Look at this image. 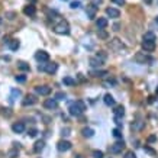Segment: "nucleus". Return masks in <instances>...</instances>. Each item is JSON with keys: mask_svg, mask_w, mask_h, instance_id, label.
<instances>
[{"mask_svg": "<svg viewBox=\"0 0 158 158\" xmlns=\"http://www.w3.org/2000/svg\"><path fill=\"white\" fill-rule=\"evenodd\" d=\"M86 110V103L83 102V100H77V102H72L70 103V107H68V113L71 115V116H81L83 113Z\"/></svg>", "mask_w": 158, "mask_h": 158, "instance_id": "obj_1", "label": "nucleus"}, {"mask_svg": "<svg viewBox=\"0 0 158 158\" xmlns=\"http://www.w3.org/2000/svg\"><path fill=\"white\" fill-rule=\"evenodd\" d=\"M54 32L58 35H68L70 33V25L66 19H61L58 23L54 25Z\"/></svg>", "mask_w": 158, "mask_h": 158, "instance_id": "obj_2", "label": "nucleus"}, {"mask_svg": "<svg viewBox=\"0 0 158 158\" xmlns=\"http://www.w3.org/2000/svg\"><path fill=\"white\" fill-rule=\"evenodd\" d=\"M133 59H135L138 64H150V62L154 61L152 57H150L148 54H145V52H136L135 57H133Z\"/></svg>", "mask_w": 158, "mask_h": 158, "instance_id": "obj_3", "label": "nucleus"}, {"mask_svg": "<svg viewBox=\"0 0 158 158\" xmlns=\"http://www.w3.org/2000/svg\"><path fill=\"white\" fill-rule=\"evenodd\" d=\"M123 148H125L123 141H118V142H115V144H112L109 146V152H110V154H120Z\"/></svg>", "mask_w": 158, "mask_h": 158, "instance_id": "obj_4", "label": "nucleus"}, {"mask_svg": "<svg viewBox=\"0 0 158 158\" xmlns=\"http://www.w3.org/2000/svg\"><path fill=\"white\" fill-rule=\"evenodd\" d=\"M110 48H112L113 51H122V49H125V45H123V42L118 38H115V39L110 41Z\"/></svg>", "mask_w": 158, "mask_h": 158, "instance_id": "obj_5", "label": "nucleus"}, {"mask_svg": "<svg viewBox=\"0 0 158 158\" xmlns=\"http://www.w3.org/2000/svg\"><path fill=\"white\" fill-rule=\"evenodd\" d=\"M36 102H38L36 96H33V94H26L25 99L22 100V105L23 106H32V105H35Z\"/></svg>", "mask_w": 158, "mask_h": 158, "instance_id": "obj_6", "label": "nucleus"}, {"mask_svg": "<svg viewBox=\"0 0 158 158\" xmlns=\"http://www.w3.org/2000/svg\"><path fill=\"white\" fill-rule=\"evenodd\" d=\"M35 92H36V94H39V96H48L51 93V87L49 86H36L35 87Z\"/></svg>", "mask_w": 158, "mask_h": 158, "instance_id": "obj_7", "label": "nucleus"}, {"mask_svg": "<svg viewBox=\"0 0 158 158\" xmlns=\"http://www.w3.org/2000/svg\"><path fill=\"white\" fill-rule=\"evenodd\" d=\"M96 13H97L96 5H89V6L86 7V15L89 19H94V18H96Z\"/></svg>", "mask_w": 158, "mask_h": 158, "instance_id": "obj_8", "label": "nucleus"}, {"mask_svg": "<svg viewBox=\"0 0 158 158\" xmlns=\"http://www.w3.org/2000/svg\"><path fill=\"white\" fill-rule=\"evenodd\" d=\"M44 107H45V109H49V110L57 109V107H58V100L57 99H46L45 102H44Z\"/></svg>", "mask_w": 158, "mask_h": 158, "instance_id": "obj_9", "label": "nucleus"}, {"mask_svg": "<svg viewBox=\"0 0 158 158\" xmlns=\"http://www.w3.org/2000/svg\"><path fill=\"white\" fill-rule=\"evenodd\" d=\"M57 150L61 152L68 151V150H71V142H68V141H59L58 144H57Z\"/></svg>", "mask_w": 158, "mask_h": 158, "instance_id": "obj_10", "label": "nucleus"}, {"mask_svg": "<svg viewBox=\"0 0 158 158\" xmlns=\"http://www.w3.org/2000/svg\"><path fill=\"white\" fill-rule=\"evenodd\" d=\"M35 58H36V61H39V62H48L49 61V55L45 51H38V52L35 54Z\"/></svg>", "mask_w": 158, "mask_h": 158, "instance_id": "obj_11", "label": "nucleus"}, {"mask_svg": "<svg viewBox=\"0 0 158 158\" xmlns=\"http://www.w3.org/2000/svg\"><path fill=\"white\" fill-rule=\"evenodd\" d=\"M12 131L15 133H22V132L25 131V123L23 122H16V123H13L12 125Z\"/></svg>", "mask_w": 158, "mask_h": 158, "instance_id": "obj_12", "label": "nucleus"}, {"mask_svg": "<svg viewBox=\"0 0 158 158\" xmlns=\"http://www.w3.org/2000/svg\"><path fill=\"white\" fill-rule=\"evenodd\" d=\"M57 70H58V64H55V62L45 64V72H48V74H54V72H57Z\"/></svg>", "mask_w": 158, "mask_h": 158, "instance_id": "obj_13", "label": "nucleus"}, {"mask_svg": "<svg viewBox=\"0 0 158 158\" xmlns=\"http://www.w3.org/2000/svg\"><path fill=\"white\" fill-rule=\"evenodd\" d=\"M106 15L110 16V18H113V19H116V18L120 16V12H119L118 9H115V7H107V9H106Z\"/></svg>", "mask_w": 158, "mask_h": 158, "instance_id": "obj_14", "label": "nucleus"}, {"mask_svg": "<svg viewBox=\"0 0 158 158\" xmlns=\"http://www.w3.org/2000/svg\"><path fill=\"white\" fill-rule=\"evenodd\" d=\"M142 48L145 49V52H152V51L155 49V42L144 41V42H142Z\"/></svg>", "mask_w": 158, "mask_h": 158, "instance_id": "obj_15", "label": "nucleus"}, {"mask_svg": "<svg viewBox=\"0 0 158 158\" xmlns=\"http://www.w3.org/2000/svg\"><path fill=\"white\" fill-rule=\"evenodd\" d=\"M23 13L26 15V16H35V13H36V9H35L33 5H29V6H25V9H23Z\"/></svg>", "mask_w": 158, "mask_h": 158, "instance_id": "obj_16", "label": "nucleus"}, {"mask_svg": "<svg viewBox=\"0 0 158 158\" xmlns=\"http://www.w3.org/2000/svg\"><path fill=\"white\" fill-rule=\"evenodd\" d=\"M90 66L94 67V68H99V67L103 66V61L99 59L97 57H92V58H90Z\"/></svg>", "mask_w": 158, "mask_h": 158, "instance_id": "obj_17", "label": "nucleus"}, {"mask_svg": "<svg viewBox=\"0 0 158 158\" xmlns=\"http://www.w3.org/2000/svg\"><path fill=\"white\" fill-rule=\"evenodd\" d=\"M113 113H115V118L122 119L123 118V115H125V109H123V106H118V107L113 110Z\"/></svg>", "mask_w": 158, "mask_h": 158, "instance_id": "obj_18", "label": "nucleus"}, {"mask_svg": "<svg viewBox=\"0 0 158 158\" xmlns=\"http://www.w3.org/2000/svg\"><path fill=\"white\" fill-rule=\"evenodd\" d=\"M44 148H45V142L44 141H36L35 145H33V151L35 152H41Z\"/></svg>", "mask_w": 158, "mask_h": 158, "instance_id": "obj_19", "label": "nucleus"}, {"mask_svg": "<svg viewBox=\"0 0 158 158\" xmlns=\"http://www.w3.org/2000/svg\"><path fill=\"white\" fill-rule=\"evenodd\" d=\"M96 25H97L99 29H105L107 26V19L106 18H99V19L96 20Z\"/></svg>", "mask_w": 158, "mask_h": 158, "instance_id": "obj_20", "label": "nucleus"}, {"mask_svg": "<svg viewBox=\"0 0 158 158\" xmlns=\"http://www.w3.org/2000/svg\"><path fill=\"white\" fill-rule=\"evenodd\" d=\"M157 36L154 32H145L144 33V41H150V42H155Z\"/></svg>", "mask_w": 158, "mask_h": 158, "instance_id": "obj_21", "label": "nucleus"}, {"mask_svg": "<svg viewBox=\"0 0 158 158\" xmlns=\"http://www.w3.org/2000/svg\"><path fill=\"white\" fill-rule=\"evenodd\" d=\"M105 103L107 106H115V99H113L112 94H105Z\"/></svg>", "mask_w": 158, "mask_h": 158, "instance_id": "obj_22", "label": "nucleus"}, {"mask_svg": "<svg viewBox=\"0 0 158 158\" xmlns=\"http://www.w3.org/2000/svg\"><path fill=\"white\" fill-rule=\"evenodd\" d=\"M81 133H83V136H86V138H92L93 135H94V131H93L92 128H84V129L81 131Z\"/></svg>", "mask_w": 158, "mask_h": 158, "instance_id": "obj_23", "label": "nucleus"}, {"mask_svg": "<svg viewBox=\"0 0 158 158\" xmlns=\"http://www.w3.org/2000/svg\"><path fill=\"white\" fill-rule=\"evenodd\" d=\"M19 46H20V44H19V41L18 39H10V42H9V48H10L12 51H16Z\"/></svg>", "mask_w": 158, "mask_h": 158, "instance_id": "obj_24", "label": "nucleus"}, {"mask_svg": "<svg viewBox=\"0 0 158 158\" xmlns=\"http://www.w3.org/2000/svg\"><path fill=\"white\" fill-rule=\"evenodd\" d=\"M144 125H145L144 120H136V122H133V123H132V128H133V129H136V131H141V129L144 128Z\"/></svg>", "mask_w": 158, "mask_h": 158, "instance_id": "obj_25", "label": "nucleus"}, {"mask_svg": "<svg viewBox=\"0 0 158 158\" xmlns=\"http://www.w3.org/2000/svg\"><path fill=\"white\" fill-rule=\"evenodd\" d=\"M18 68H19V70H22V71H29V70H31L29 64L23 62V61H19V62H18Z\"/></svg>", "mask_w": 158, "mask_h": 158, "instance_id": "obj_26", "label": "nucleus"}, {"mask_svg": "<svg viewBox=\"0 0 158 158\" xmlns=\"http://www.w3.org/2000/svg\"><path fill=\"white\" fill-rule=\"evenodd\" d=\"M97 36H99L100 39H107L109 38V33L106 32V29H99L97 31Z\"/></svg>", "mask_w": 158, "mask_h": 158, "instance_id": "obj_27", "label": "nucleus"}, {"mask_svg": "<svg viewBox=\"0 0 158 158\" xmlns=\"http://www.w3.org/2000/svg\"><path fill=\"white\" fill-rule=\"evenodd\" d=\"M62 83H64L66 86H74V84H76V80H72L71 77H64V79H62Z\"/></svg>", "mask_w": 158, "mask_h": 158, "instance_id": "obj_28", "label": "nucleus"}, {"mask_svg": "<svg viewBox=\"0 0 158 158\" xmlns=\"http://www.w3.org/2000/svg\"><path fill=\"white\" fill-rule=\"evenodd\" d=\"M20 96V90H18V89H12V96H10V100L13 102L16 97H19Z\"/></svg>", "mask_w": 158, "mask_h": 158, "instance_id": "obj_29", "label": "nucleus"}, {"mask_svg": "<svg viewBox=\"0 0 158 158\" xmlns=\"http://www.w3.org/2000/svg\"><path fill=\"white\" fill-rule=\"evenodd\" d=\"M112 133H113V136L116 139H122V132H120V129H118V128H115L112 131Z\"/></svg>", "mask_w": 158, "mask_h": 158, "instance_id": "obj_30", "label": "nucleus"}, {"mask_svg": "<svg viewBox=\"0 0 158 158\" xmlns=\"http://www.w3.org/2000/svg\"><path fill=\"white\" fill-rule=\"evenodd\" d=\"M46 13L49 16V19H57V18H59L58 13H57L55 10H46Z\"/></svg>", "mask_w": 158, "mask_h": 158, "instance_id": "obj_31", "label": "nucleus"}, {"mask_svg": "<svg viewBox=\"0 0 158 158\" xmlns=\"http://www.w3.org/2000/svg\"><path fill=\"white\" fill-rule=\"evenodd\" d=\"M54 99H57V100H64V99H66V93H64V92H58V93H55Z\"/></svg>", "mask_w": 158, "mask_h": 158, "instance_id": "obj_32", "label": "nucleus"}, {"mask_svg": "<svg viewBox=\"0 0 158 158\" xmlns=\"http://www.w3.org/2000/svg\"><path fill=\"white\" fill-rule=\"evenodd\" d=\"M107 74H109V72H107V71H103V70L93 72V76H94V77H105V76H107Z\"/></svg>", "mask_w": 158, "mask_h": 158, "instance_id": "obj_33", "label": "nucleus"}, {"mask_svg": "<svg viewBox=\"0 0 158 158\" xmlns=\"http://www.w3.org/2000/svg\"><path fill=\"white\" fill-rule=\"evenodd\" d=\"M28 135H29L31 138H35V136L38 135V129H35V128H32V129H29V131H28Z\"/></svg>", "mask_w": 158, "mask_h": 158, "instance_id": "obj_34", "label": "nucleus"}, {"mask_svg": "<svg viewBox=\"0 0 158 158\" xmlns=\"http://www.w3.org/2000/svg\"><path fill=\"white\" fill-rule=\"evenodd\" d=\"M15 80H16L18 83H25V81H26V76H22V74H20V76H16Z\"/></svg>", "mask_w": 158, "mask_h": 158, "instance_id": "obj_35", "label": "nucleus"}, {"mask_svg": "<svg viewBox=\"0 0 158 158\" xmlns=\"http://www.w3.org/2000/svg\"><path fill=\"white\" fill-rule=\"evenodd\" d=\"M80 6H81V3H80L79 0H76V2H71V5H70V7H71V9H79Z\"/></svg>", "mask_w": 158, "mask_h": 158, "instance_id": "obj_36", "label": "nucleus"}, {"mask_svg": "<svg viewBox=\"0 0 158 158\" xmlns=\"http://www.w3.org/2000/svg\"><path fill=\"white\" fill-rule=\"evenodd\" d=\"M123 158H136V155H135V152L133 151H126Z\"/></svg>", "mask_w": 158, "mask_h": 158, "instance_id": "obj_37", "label": "nucleus"}, {"mask_svg": "<svg viewBox=\"0 0 158 158\" xmlns=\"http://www.w3.org/2000/svg\"><path fill=\"white\" fill-rule=\"evenodd\" d=\"M93 157L94 158H103V152L96 150V151H93Z\"/></svg>", "mask_w": 158, "mask_h": 158, "instance_id": "obj_38", "label": "nucleus"}, {"mask_svg": "<svg viewBox=\"0 0 158 158\" xmlns=\"http://www.w3.org/2000/svg\"><path fill=\"white\" fill-rule=\"evenodd\" d=\"M96 57H97V58H99V59H102V61H103V62H105V59H106V54L103 52V51H100V52L97 54V55H96Z\"/></svg>", "mask_w": 158, "mask_h": 158, "instance_id": "obj_39", "label": "nucleus"}, {"mask_svg": "<svg viewBox=\"0 0 158 158\" xmlns=\"http://www.w3.org/2000/svg\"><path fill=\"white\" fill-rule=\"evenodd\" d=\"M15 16H16L15 12H7V13H6V18H7V19H10V20L15 19Z\"/></svg>", "mask_w": 158, "mask_h": 158, "instance_id": "obj_40", "label": "nucleus"}, {"mask_svg": "<svg viewBox=\"0 0 158 158\" xmlns=\"http://www.w3.org/2000/svg\"><path fill=\"white\" fill-rule=\"evenodd\" d=\"M144 150H145V152H148V154H151V155H155V154H157V152L154 151V150H151L150 146H145Z\"/></svg>", "mask_w": 158, "mask_h": 158, "instance_id": "obj_41", "label": "nucleus"}, {"mask_svg": "<svg viewBox=\"0 0 158 158\" xmlns=\"http://www.w3.org/2000/svg\"><path fill=\"white\" fill-rule=\"evenodd\" d=\"M16 157H18V151H16V150L9 152V158H16Z\"/></svg>", "mask_w": 158, "mask_h": 158, "instance_id": "obj_42", "label": "nucleus"}, {"mask_svg": "<svg viewBox=\"0 0 158 158\" xmlns=\"http://www.w3.org/2000/svg\"><path fill=\"white\" fill-rule=\"evenodd\" d=\"M113 3H116L119 6H122V5H125V0H112Z\"/></svg>", "mask_w": 158, "mask_h": 158, "instance_id": "obj_43", "label": "nucleus"}, {"mask_svg": "<svg viewBox=\"0 0 158 158\" xmlns=\"http://www.w3.org/2000/svg\"><path fill=\"white\" fill-rule=\"evenodd\" d=\"M62 135L64 136H68L70 135V129H62Z\"/></svg>", "mask_w": 158, "mask_h": 158, "instance_id": "obj_44", "label": "nucleus"}, {"mask_svg": "<svg viewBox=\"0 0 158 158\" xmlns=\"http://www.w3.org/2000/svg\"><path fill=\"white\" fill-rule=\"evenodd\" d=\"M113 31H119V25H118V23H115V25H113Z\"/></svg>", "mask_w": 158, "mask_h": 158, "instance_id": "obj_45", "label": "nucleus"}, {"mask_svg": "<svg viewBox=\"0 0 158 158\" xmlns=\"http://www.w3.org/2000/svg\"><path fill=\"white\" fill-rule=\"evenodd\" d=\"M148 141H150V142H154V141H155V136H150V138H148Z\"/></svg>", "mask_w": 158, "mask_h": 158, "instance_id": "obj_46", "label": "nucleus"}, {"mask_svg": "<svg viewBox=\"0 0 158 158\" xmlns=\"http://www.w3.org/2000/svg\"><path fill=\"white\" fill-rule=\"evenodd\" d=\"M144 2L146 3V5H151V3H152V0H144Z\"/></svg>", "mask_w": 158, "mask_h": 158, "instance_id": "obj_47", "label": "nucleus"}, {"mask_svg": "<svg viewBox=\"0 0 158 158\" xmlns=\"http://www.w3.org/2000/svg\"><path fill=\"white\" fill-rule=\"evenodd\" d=\"M2 22H3V19H2V18H0V25H2Z\"/></svg>", "mask_w": 158, "mask_h": 158, "instance_id": "obj_48", "label": "nucleus"}, {"mask_svg": "<svg viewBox=\"0 0 158 158\" xmlns=\"http://www.w3.org/2000/svg\"><path fill=\"white\" fill-rule=\"evenodd\" d=\"M157 94H158V87H157Z\"/></svg>", "mask_w": 158, "mask_h": 158, "instance_id": "obj_49", "label": "nucleus"}, {"mask_svg": "<svg viewBox=\"0 0 158 158\" xmlns=\"http://www.w3.org/2000/svg\"><path fill=\"white\" fill-rule=\"evenodd\" d=\"M157 23H158V16H157Z\"/></svg>", "mask_w": 158, "mask_h": 158, "instance_id": "obj_50", "label": "nucleus"}]
</instances>
